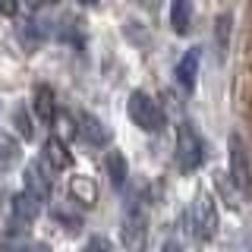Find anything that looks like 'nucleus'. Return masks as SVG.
Listing matches in <instances>:
<instances>
[{
    "label": "nucleus",
    "mask_w": 252,
    "mask_h": 252,
    "mask_svg": "<svg viewBox=\"0 0 252 252\" xmlns=\"http://www.w3.org/2000/svg\"><path fill=\"white\" fill-rule=\"evenodd\" d=\"M85 252H117V249H114V243H110L107 236H92Z\"/></svg>",
    "instance_id": "f3484780"
},
{
    "label": "nucleus",
    "mask_w": 252,
    "mask_h": 252,
    "mask_svg": "<svg viewBox=\"0 0 252 252\" xmlns=\"http://www.w3.org/2000/svg\"><path fill=\"white\" fill-rule=\"evenodd\" d=\"M38 211H41V202L32 192H16L13 195V220H10V240H22V233L32 230V224L38 220Z\"/></svg>",
    "instance_id": "39448f33"
},
{
    "label": "nucleus",
    "mask_w": 252,
    "mask_h": 252,
    "mask_svg": "<svg viewBox=\"0 0 252 252\" xmlns=\"http://www.w3.org/2000/svg\"><path fill=\"white\" fill-rule=\"evenodd\" d=\"M142 3H155V0H142Z\"/></svg>",
    "instance_id": "5701e85b"
},
{
    "label": "nucleus",
    "mask_w": 252,
    "mask_h": 252,
    "mask_svg": "<svg viewBox=\"0 0 252 252\" xmlns=\"http://www.w3.org/2000/svg\"><path fill=\"white\" fill-rule=\"evenodd\" d=\"M170 29L177 35H189V29H192V0H173L170 3Z\"/></svg>",
    "instance_id": "ddd939ff"
},
{
    "label": "nucleus",
    "mask_w": 252,
    "mask_h": 252,
    "mask_svg": "<svg viewBox=\"0 0 252 252\" xmlns=\"http://www.w3.org/2000/svg\"><path fill=\"white\" fill-rule=\"evenodd\" d=\"M104 167H107V177H110V186L114 189H123L126 186V177H129V167H126V158H123V152H107V158H104Z\"/></svg>",
    "instance_id": "4468645a"
},
{
    "label": "nucleus",
    "mask_w": 252,
    "mask_h": 252,
    "mask_svg": "<svg viewBox=\"0 0 252 252\" xmlns=\"http://www.w3.org/2000/svg\"><path fill=\"white\" fill-rule=\"evenodd\" d=\"M22 158V148H19V139L10 136V132H0V173L16 167V161Z\"/></svg>",
    "instance_id": "2eb2a0df"
},
{
    "label": "nucleus",
    "mask_w": 252,
    "mask_h": 252,
    "mask_svg": "<svg viewBox=\"0 0 252 252\" xmlns=\"http://www.w3.org/2000/svg\"><path fill=\"white\" fill-rule=\"evenodd\" d=\"M192 236H195V243L199 246H205V243H211L218 236V224H220V218H218V205L215 199H211L208 192H199L195 195V202H192Z\"/></svg>",
    "instance_id": "f03ea898"
},
{
    "label": "nucleus",
    "mask_w": 252,
    "mask_h": 252,
    "mask_svg": "<svg viewBox=\"0 0 252 252\" xmlns=\"http://www.w3.org/2000/svg\"><path fill=\"white\" fill-rule=\"evenodd\" d=\"M161 252H186V249L180 246L177 240H170V243H164V249H161Z\"/></svg>",
    "instance_id": "aec40b11"
},
{
    "label": "nucleus",
    "mask_w": 252,
    "mask_h": 252,
    "mask_svg": "<svg viewBox=\"0 0 252 252\" xmlns=\"http://www.w3.org/2000/svg\"><path fill=\"white\" fill-rule=\"evenodd\" d=\"M173 158H177V170L180 173H192L202 167L205 161V145L199 139L192 123H180L177 126V148H173Z\"/></svg>",
    "instance_id": "f257e3e1"
},
{
    "label": "nucleus",
    "mask_w": 252,
    "mask_h": 252,
    "mask_svg": "<svg viewBox=\"0 0 252 252\" xmlns=\"http://www.w3.org/2000/svg\"><path fill=\"white\" fill-rule=\"evenodd\" d=\"M13 120H16V129H19L26 139H32V136H35V132H32V123H29V117H26V110H22V107L16 110V117H13Z\"/></svg>",
    "instance_id": "a211bd4d"
},
{
    "label": "nucleus",
    "mask_w": 252,
    "mask_h": 252,
    "mask_svg": "<svg viewBox=\"0 0 252 252\" xmlns=\"http://www.w3.org/2000/svg\"><path fill=\"white\" fill-rule=\"evenodd\" d=\"M29 6H54V3H60V0H26Z\"/></svg>",
    "instance_id": "412c9836"
},
{
    "label": "nucleus",
    "mask_w": 252,
    "mask_h": 252,
    "mask_svg": "<svg viewBox=\"0 0 252 252\" xmlns=\"http://www.w3.org/2000/svg\"><path fill=\"white\" fill-rule=\"evenodd\" d=\"M79 6H98V0H76Z\"/></svg>",
    "instance_id": "4be33fe9"
},
{
    "label": "nucleus",
    "mask_w": 252,
    "mask_h": 252,
    "mask_svg": "<svg viewBox=\"0 0 252 252\" xmlns=\"http://www.w3.org/2000/svg\"><path fill=\"white\" fill-rule=\"evenodd\" d=\"M0 16H6V19L19 16V0H0Z\"/></svg>",
    "instance_id": "6ab92c4d"
},
{
    "label": "nucleus",
    "mask_w": 252,
    "mask_h": 252,
    "mask_svg": "<svg viewBox=\"0 0 252 252\" xmlns=\"http://www.w3.org/2000/svg\"><path fill=\"white\" fill-rule=\"evenodd\" d=\"M69 195H73L79 205L92 208V205L98 202V183H94L92 177H73L69 180Z\"/></svg>",
    "instance_id": "f8f14e48"
},
{
    "label": "nucleus",
    "mask_w": 252,
    "mask_h": 252,
    "mask_svg": "<svg viewBox=\"0 0 252 252\" xmlns=\"http://www.w3.org/2000/svg\"><path fill=\"white\" fill-rule=\"evenodd\" d=\"M126 114L129 120L145 132H161L164 129V110L158 107V101L145 92H132L129 101H126Z\"/></svg>",
    "instance_id": "7ed1b4c3"
},
{
    "label": "nucleus",
    "mask_w": 252,
    "mask_h": 252,
    "mask_svg": "<svg viewBox=\"0 0 252 252\" xmlns=\"http://www.w3.org/2000/svg\"><path fill=\"white\" fill-rule=\"evenodd\" d=\"M76 132H79V139H85L92 148H104L110 142V129L94 114H89V110H79L76 114Z\"/></svg>",
    "instance_id": "6e6552de"
},
{
    "label": "nucleus",
    "mask_w": 252,
    "mask_h": 252,
    "mask_svg": "<svg viewBox=\"0 0 252 252\" xmlns=\"http://www.w3.org/2000/svg\"><path fill=\"white\" fill-rule=\"evenodd\" d=\"M44 161L51 164L54 170H66L69 164H73V155H69V148H66V142H63L60 136H47L44 142Z\"/></svg>",
    "instance_id": "9b49d317"
},
{
    "label": "nucleus",
    "mask_w": 252,
    "mask_h": 252,
    "mask_svg": "<svg viewBox=\"0 0 252 252\" xmlns=\"http://www.w3.org/2000/svg\"><path fill=\"white\" fill-rule=\"evenodd\" d=\"M32 110H35V117L41 120L44 126H54L60 117L57 110V94H54L51 85H38L35 89V101H32Z\"/></svg>",
    "instance_id": "9d476101"
},
{
    "label": "nucleus",
    "mask_w": 252,
    "mask_h": 252,
    "mask_svg": "<svg viewBox=\"0 0 252 252\" xmlns=\"http://www.w3.org/2000/svg\"><path fill=\"white\" fill-rule=\"evenodd\" d=\"M227 155H230V180L246 199H252V164H249V152L240 132H230L227 139Z\"/></svg>",
    "instance_id": "20e7f679"
},
{
    "label": "nucleus",
    "mask_w": 252,
    "mask_h": 252,
    "mask_svg": "<svg viewBox=\"0 0 252 252\" xmlns=\"http://www.w3.org/2000/svg\"><path fill=\"white\" fill-rule=\"evenodd\" d=\"M120 233H123V246L129 252H145V243H148V220H145V211L139 208H129L120 224Z\"/></svg>",
    "instance_id": "0eeeda50"
},
{
    "label": "nucleus",
    "mask_w": 252,
    "mask_h": 252,
    "mask_svg": "<svg viewBox=\"0 0 252 252\" xmlns=\"http://www.w3.org/2000/svg\"><path fill=\"white\" fill-rule=\"evenodd\" d=\"M230 29H233V16L230 13H220L218 22H215V41H218L220 57H227V47H230Z\"/></svg>",
    "instance_id": "dca6fc26"
},
{
    "label": "nucleus",
    "mask_w": 252,
    "mask_h": 252,
    "mask_svg": "<svg viewBox=\"0 0 252 252\" xmlns=\"http://www.w3.org/2000/svg\"><path fill=\"white\" fill-rule=\"evenodd\" d=\"M199 66H202V47H189L183 54V60L177 63V85L186 94L195 92V82H199Z\"/></svg>",
    "instance_id": "1a4fd4ad"
},
{
    "label": "nucleus",
    "mask_w": 252,
    "mask_h": 252,
    "mask_svg": "<svg viewBox=\"0 0 252 252\" xmlns=\"http://www.w3.org/2000/svg\"><path fill=\"white\" fill-rule=\"evenodd\" d=\"M54 170L51 164L44 161H32L26 170H22V183H26V192H32L38 202H47L51 199V192H54Z\"/></svg>",
    "instance_id": "423d86ee"
}]
</instances>
